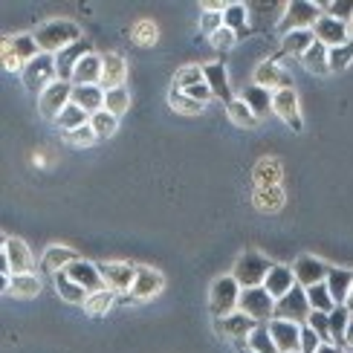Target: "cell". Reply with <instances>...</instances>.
I'll use <instances>...</instances> for the list:
<instances>
[{"mask_svg":"<svg viewBox=\"0 0 353 353\" xmlns=\"http://www.w3.org/2000/svg\"><path fill=\"white\" fill-rule=\"evenodd\" d=\"M32 35H35V41H38V47H41L43 55H58L61 50L72 47V43L84 41L81 29L72 21H47V23H41Z\"/></svg>","mask_w":353,"mask_h":353,"instance_id":"cell-1","label":"cell"},{"mask_svg":"<svg viewBox=\"0 0 353 353\" xmlns=\"http://www.w3.org/2000/svg\"><path fill=\"white\" fill-rule=\"evenodd\" d=\"M321 14H325V9L316 0H292V3L284 6V18L278 23V29L284 35L299 32V29H313L321 21Z\"/></svg>","mask_w":353,"mask_h":353,"instance_id":"cell-2","label":"cell"},{"mask_svg":"<svg viewBox=\"0 0 353 353\" xmlns=\"http://www.w3.org/2000/svg\"><path fill=\"white\" fill-rule=\"evenodd\" d=\"M275 267V263L267 258V255H261V252H243L241 258H238V263H234V281H238L243 290H249V287H263V281H267V275H270V270Z\"/></svg>","mask_w":353,"mask_h":353,"instance_id":"cell-3","label":"cell"},{"mask_svg":"<svg viewBox=\"0 0 353 353\" xmlns=\"http://www.w3.org/2000/svg\"><path fill=\"white\" fill-rule=\"evenodd\" d=\"M241 292L243 287L234 281V275H220L217 281L212 284V316L214 319H226L232 313H238V307H241Z\"/></svg>","mask_w":353,"mask_h":353,"instance_id":"cell-4","label":"cell"},{"mask_svg":"<svg viewBox=\"0 0 353 353\" xmlns=\"http://www.w3.org/2000/svg\"><path fill=\"white\" fill-rule=\"evenodd\" d=\"M313 307L307 301V290L304 287H292L284 299L275 301V316L278 321H292V325H307V319H310Z\"/></svg>","mask_w":353,"mask_h":353,"instance_id":"cell-5","label":"cell"},{"mask_svg":"<svg viewBox=\"0 0 353 353\" xmlns=\"http://www.w3.org/2000/svg\"><path fill=\"white\" fill-rule=\"evenodd\" d=\"M23 87L26 90H32V93H43L50 84H55V81H61L58 79V67H55V55H38L35 61H29L26 64V70H23Z\"/></svg>","mask_w":353,"mask_h":353,"instance_id":"cell-6","label":"cell"},{"mask_svg":"<svg viewBox=\"0 0 353 353\" xmlns=\"http://www.w3.org/2000/svg\"><path fill=\"white\" fill-rule=\"evenodd\" d=\"M241 313L252 316L258 325H270L272 316H275V299L270 296L263 287H249L241 292Z\"/></svg>","mask_w":353,"mask_h":353,"instance_id":"cell-7","label":"cell"},{"mask_svg":"<svg viewBox=\"0 0 353 353\" xmlns=\"http://www.w3.org/2000/svg\"><path fill=\"white\" fill-rule=\"evenodd\" d=\"M0 258H6V272L9 275H29V272H35L32 249H29L26 241H21V238H3Z\"/></svg>","mask_w":353,"mask_h":353,"instance_id":"cell-8","label":"cell"},{"mask_svg":"<svg viewBox=\"0 0 353 353\" xmlns=\"http://www.w3.org/2000/svg\"><path fill=\"white\" fill-rule=\"evenodd\" d=\"M137 270L134 263H128V261H105V263H99V272L101 278H105V287L113 290L116 296H125V292H130V287H134L137 281Z\"/></svg>","mask_w":353,"mask_h":353,"instance_id":"cell-9","label":"cell"},{"mask_svg":"<svg viewBox=\"0 0 353 353\" xmlns=\"http://www.w3.org/2000/svg\"><path fill=\"white\" fill-rule=\"evenodd\" d=\"M70 101H72V84L70 81H55L38 96V110H41L43 119L55 122Z\"/></svg>","mask_w":353,"mask_h":353,"instance_id":"cell-10","label":"cell"},{"mask_svg":"<svg viewBox=\"0 0 353 353\" xmlns=\"http://www.w3.org/2000/svg\"><path fill=\"white\" fill-rule=\"evenodd\" d=\"M327 263L316 258V255H299L296 261H292V272H296V284L310 290L316 284H325L327 281Z\"/></svg>","mask_w":353,"mask_h":353,"instance_id":"cell-11","label":"cell"},{"mask_svg":"<svg viewBox=\"0 0 353 353\" xmlns=\"http://www.w3.org/2000/svg\"><path fill=\"white\" fill-rule=\"evenodd\" d=\"M214 327L220 336H226V339H232L234 345H241L249 339V333H252L258 327V321L252 316H246V313H232L226 319H214Z\"/></svg>","mask_w":353,"mask_h":353,"instance_id":"cell-12","label":"cell"},{"mask_svg":"<svg viewBox=\"0 0 353 353\" xmlns=\"http://www.w3.org/2000/svg\"><path fill=\"white\" fill-rule=\"evenodd\" d=\"M272 113L281 122H287L292 130H296V134L304 128L301 125V113H299V93L292 90V87H290V90H275L272 93Z\"/></svg>","mask_w":353,"mask_h":353,"instance_id":"cell-13","label":"cell"},{"mask_svg":"<svg viewBox=\"0 0 353 353\" xmlns=\"http://www.w3.org/2000/svg\"><path fill=\"white\" fill-rule=\"evenodd\" d=\"M313 32H316V41H321L327 50H336V47H342V43L353 41L350 38V23L336 21V18H330V14H321V21L313 26Z\"/></svg>","mask_w":353,"mask_h":353,"instance_id":"cell-14","label":"cell"},{"mask_svg":"<svg viewBox=\"0 0 353 353\" xmlns=\"http://www.w3.org/2000/svg\"><path fill=\"white\" fill-rule=\"evenodd\" d=\"M267 327H270L272 339H275L278 353H299V350H301V325H292V321H278V319H272Z\"/></svg>","mask_w":353,"mask_h":353,"instance_id":"cell-15","label":"cell"},{"mask_svg":"<svg viewBox=\"0 0 353 353\" xmlns=\"http://www.w3.org/2000/svg\"><path fill=\"white\" fill-rule=\"evenodd\" d=\"M64 272H67L79 287H84L87 292H101V290H108V287H105V278H101V272H99V263H90V261L81 258V261H76V263H70Z\"/></svg>","mask_w":353,"mask_h":353,"instance_id":"cell-16","label":"cell"},{"mask_svg":"<svg viewBox=\"0 0 353 353\" xmlns=\"http://www.w3.org/2000/svg\"><path fill=\"white\" fill-rule=\"evenodd\" d=\"M255 84L263 87V90H290L292 87V79L290 72L278 67V61H261L255 67Z\"/></svg>","mask_w":353,"mask_h":353,"instance_id":"cell-17","label":"cell"},{"mask_svg":"<svg viewBox=\"0 0 353 353\" xmlns=\"http://www.w3.org/2000/svg\"><path fill=\"white\" fill-rule=\"evenodd\" d=\"M163 287H165V278L159 275L157 270L139 267L137 270V281H134V287H130V296H134L137 301H148V299L159 296V290Z\"/></svg>","mask_w":353,"mask_h":353,"instance_id":"cell-18","label":"cell"},{"mask_svg":"<svg viewBox=\"0 0 353 353\" xmlns=\"http://www.w3.org/2000/svg\"><path fill=\"white\" fill-rule=\"evenodd\" d=\"M87 52H93L90 50V43L87 41H79V43H72V47H67V50H61L55 55V67H58V79L61 81H70L72 84V72H76V67H79V61L87 55Z\"/></svg>","mask_w":353,"mask_h":353,"instance_id":"cell-19","label":"cell"},{"mask_svg":"<svg viewBox=\"0 0 353 353\" xmlns=\"http://www.w3.org/2000/svg\"><path fill=\"white\" fill-rule=\"evenodd\" d=\"M292 287H299L296 272H292V267H284V263H275V267L270 270V275H267V281H263V290H267L275 301L284 299Z\"/></svg>","mask_w":353,"mask_h":353,"instance_id":"cell-20","label":"cell"},{"mask_svg":"<svg viewBox=\"0 0 353 353\" xmlns=\"http://www.w3.org/2000/svg\"><path fill=\"white\" fill-rule=\"evenodd\" d=\"M101 70H105V58L96 52H87L76 72H72V87H87V84H101Z\"/></svg>","mask_w":353,"mask_h":353,"instance_id":"cell-21","label":"cell"},{"mask_svg":"<svg viewBox=\"0 0 353 353\" xmlns=\"http://www.w3.org/2000/svg\"><path fill=\"white\" fill-rule=\"evenodd\" d=\"M203 72H205V84L212 87L214 99H220L223 105H232L234 96H232V84H229V72H226V67L220 64V61H214V64H205Z\"/></svg>","mask_w":353,"mask_h":353,"instance_id":"cell-22","label":"cell"},{"mask_svg":"<svg viewBox=\"0 0 353 353\" xmlns=\"http://www.w3.org/2000/svg\"><path fill=\"white\" fill-rule=\"evenodd\" d=\"M76 261H81L76 249H70V246H64V243H52V246L43 249L41 267L47 270V272H64L70 263H76Z\"/></svg>","mask_w":353,"mask_h":353,"instance_id":"cell-23","label":"cell"},{"mask_svg":"<svg viewBox=\"0 0 353 353\" xmlns=\"http://www.w3.org/2000/svg\"><path fill=\"white\" fill-rule=\"evenodd\" d=\"M325 284H327V290H330V296H333L336 307H342V304H347V299H350L353 272H350V270H342V267H330Z\"/></svg>","mask_w":353,"mask_h":353,"instance_id":"cell-24","label":"cell"},{"mask_svg":"<svg viewBox=\"0 0 353 353\" xmlns=\"http://www.w3.org/2000/svg\"><path fill=\"white\" fill-rule=\"evenodd\" d=\"M241 101H246V108L255 113V119H267L272 113V90H263L258 84H249L246 90L241 93Z\"/></svg>","mask_w":353,"mask_h":353,"instance_id":"cell-25","label":"cell"},{"mask_svg":"<svg viewBox=\"0 0 353 353\" xmlns=\"http://www.w3.org/2000/svg\"><path fill=\"white\" fill-rule=\"evenodd\" d=\"M72 105H79L84 113L96 116L99 110H105V90L99 84H87V87H72Z\"/></svg>","mask_w":353,"mask_h":353,"instance_id":"cell-26","label":"cell"},{"mask_svg":"<svg viewBox=\"0 0 353 353\" xmlns=\"http://www.w3.org/2000/svg\"><path fill=\"white\" fill-rule=\"evenodd\" d=\"M105 58V70H101V90H116V87H125V76H128V64L122 55H101Z\"/></svg>","mask_w":353,"mask_h":353,"instance_id":"cell-27","label":"cell"},{"mask_svg":"<svg viewBox=\"0 0 353 353\" xmlns=\"http://www.w3.org/2000/svg\"><path fill=\"white\" fill-rule=\"evenodd\" d=\"M6 292L12 299H35L41 292V278L35 272L29 275H12L6 281Z\"/></svg>","mask_w":353,"mask_h":353,"instance_id":"cell-28","label":"cell"},{"mask_svg":"<svg viewBox=\"0 0 353 353\" xmlns=\"http://www.w3.org/2000/svg\"><path fill=\"white\" fill-rule=\"evenodd\" d=\"M3 47H6V50H12L14 55L21 58L23 64L35 61V58L41 55V47H38V41H35V35H32V32H26V35H12V38H6V41H3Z\"/></svg>","mask_w":353,"mask_h":353,"instance_id":"cell-29","label":"cell"},{"mask_svg":"<svg viewBox=\"0 0 353 353\" xmlns=\"http://www.w3.org/2000/svg\"><path fill=\"white\" fill-rule=\"evenodd\" d=\"M301 64L313 72V76H327L330 72V50L321 41H316L310 50L301 55Z\"/></svg>","mask_w":353,"mask_h":353,"instance_id":"cell-30","label":"cell"},{"mask_svg":"<svg viewBox=\"0 0 353 353\" xmlns=\"http://www.w3.org/2000/svg\"><path fill=\"white\" fill-rule=\"evenodd\" d=\"M55 290L67 304H81V307H84L87 296H90V292H87L84 287H79L67 272H55Z\"/></svg>","mask_w":353,"mask_h":353,"instance_id":"cell-31","label":"cell"},{"mask_svg":"<svg viewBox=\"0 0 353 353\" xmlns=\"http://www.w3.org/2000/svg\"><path fill=\"white\" fill-rule=\"evenodd\" d=\"M316 43V32L313 29H299V32H290V35H284L281 38V50L287 52V55H304L307 50H310Z\"/></svg>","mask_w":353,"mask_h":353,"instance_id":"cell-32","label":"cell"},{"mask_svg":"<svg viewBox=\"0 0 353 353\" xmlns=\"http://www.w3.org/2000/svg\"><path fill=\"white\" fill-rule=\"evenodd\" d=\"M246 14H249L246 3H229V6L223 9V26L232 29V32L238 35V38L249 35V29H246Z\"/></svg>","mask_w":353,"mask_h":353,"instance_id":"cell-33","label":"cell"},{"mask_svg":"<svg viewBox=\"0 0 353 353\" xmlns=\"http://www.w3.org/2000/svg\"><path fill=\"white\" fill-rule=\"evenodd\" d=\"M55 125L61 128V134H70V130H76V128H84V125H90V113H84L79 105H70L61 110V116L55 119Z\"/></svg>","mask_w":353,"mask_h":353,"instance_id":"cell-34","label":"cell"},{"mask_svg":"<svg viewBox=\"0 0 353 353\" xmlns=\"http://www.w3.org/2000/svg\"><path fill=\"white\" fill-rule=\"evenodd\" d=\"M116 292L113 290H101V292H90V296H87V301H84V313L87 316H93V319H99V316H105L110 307L116 304Z\"/></svg>","mask_w":353,"mask_h":353,"instance_id":"cell-35","label":"cell"},{"mask_svg":"<svg viewBox=\"0 0 353 353\" xmlns=\"http://www.w3.org/2000/svg\"><path fill=\"white\" fill-rule=\"evenodd\" d=\"M130 108V93L128 87H116V90H105V110L113 113L116 119H122Z\"/></svg>","mask_w":353,"mask_h":353,"instance_id":"cell-36","label":"cell"},{"mask_svg":"<svg viewBox=\"0 0 353 353\" xmlns=\"http://www.w3.org/2000/svg\"><path fill=\"white\" fill-rule=\"evenodd\" d=\"M246 347H249V350H255V353H278L275 339H272V333H270L267 325H258L252 333H249Z\"/></svg>","mask_w":353,"mask_h":353,"instance_id":"cell-37","label":"cell"},{"mask_svg":"<svg viewBox=\"0 0 353 353\" xmlns=\"http://www.w3.org/2000/svg\"><path fill=\"white\" fill-rule=\"evenodd\" d=\"M168 105H171V110H176V113H183V116H197V113H203V108H205V105H200V101H194V99H191L188 93H183V90H176V87H171Z\"/></svg>","mask_w":353,"mask_h":353,"instance_id":"cell-38","label":"cell"},{"mask_svg":"<svg viewBox=\"0 0 353 353\" xmlns=\"http://www.w3.org/2000/svg\"><path fill=\"white\" fill-rule=\"evenodd\" d=\"M205 81V72H203V67H197V64H188V67H180L176 70V76H174V87L176 90H191V87H197V84H203Z\"/></svg>","mask_w":353,"mask_h":353,"instance_id":"cell-39","label":"cell"},{"mask_svg":"<svg viewBox=\"0 0 353 353\" xmlns=\"http://www.w3.org/2000/svg\"><path fill=\"white\" fill-rule=\"evenodd\" d=\"M350 310L342 304V307H336V310L330 313V336H333V345H339V347H345V330H347V325H350Z\"/></svg>","mask_w":353,"mask_h":353,"instance_id":"cell-40","label":"cell"},{"mask_svg":"<svg viewBox=\"0 0 353 353\" xmlns=\"http://www.w3.org/2000/svg\"><path fill=\"white\" fill-rule=\"evenodd\" d=\"M307 301H310V307H313V310H319V313H333L336 310V301L330 296L327 284H316V287L307 290Z\"/></svg>","mask_w":353,"mask_h":353,"instance_id":"cell-41","label":"cell"},{"mask_svg":"<svg viewBox=\"0 0 353 353\" xmlns=\"http://www.w3.org/2000/svg\"><path fill=\"white\" fill-rule=\"evenodd\" d=\"M226 116L238 125V128H258V119H255V113L246 108V101L241 99H234L232 105H226Z\"/></svg>","mask_w":353,"mask_h":353,"instance_id":"cell-42","label":"cell"},{"mask_svg":"<svg viewBox=\"0 0 353 353\" xmlns=\"http://www.w3.org/2000/svg\"><path fill=\"white\" fill-rule=\"evenodd\" d=\"M90 128L96 130L99 139H108V137H113L116 130H119V119H116L113 113H108V110H99L96 116H90Z\"/></svg>","mask_w":353,"mask_h":353,"instance_id":"cell-43","label":"cell"},{"mask_svg":"<svg viewBox=\"0 0 353 353\" xmlns=\"http://www.w3.org/2000/svg\"><path fill=\"white\" fill-rule=\"evenodd\" d=\"M307 327L316 330V336H319V339L325 342V345H333V336H330V313L313 310L310 319H307Z\"/></svg>","mask_w":353,"mask_h":353,"instance_id":"cell-44","label":"cell"},{"mask_svg":"<svg viewBox=\"0 0 353 353\" xmlns=\"http://www.w3.org/2000/svg\"><path fill=\"white\" fill-rule=\"evenodd\" d=\"M67 145H72V148H90V145L99 139L96 137V130L90 125H84V128H76V130H70V134H61Z\"/></svg>","mask_w":353,"mask_h":353,"instance_id":"cell-45","label":"cell"},{"mask_svg":"<svg viewBox=\"0 0 353 353\" xmlns=\"http://www.w3.org/2000/svg\"><path fill=\"white\" fill-rule=\"evenodd\" d=\"M157 38H159V32H157L154 21H137L134 23V41L139 43V47H154Z\"/></svg>","mask_w":353,"mask_h":353,"instance_id":"cell-46","label":"cell"},{"mask_svg":"<svg viewBox=\"0 0 353 353\" xmlns=\"http://www.w3.org/2000/svg\"><path fill=\"white\" fill-rule=\"evenodd\" d=\"M350 61H353V41H347V43H342V47L330 50V72H342V70H347Z\"/></svg>","mask_w":353,"mask_h":353,"instance_id":"cell-47","label":"cell"},{"mask_svg":"<svg viewBox=\"0 0 353 353\" xmlns=\"http://www.w3.org/2000/svg\"><path fill=\"white\" fill-rule=\"evenodd\" d=\"M321 9H325V14H330V18L342 23L353 21V0H333V3H321Z\"/></svg>","mask_w":353,"mask_h":353,"instance_id":"cell-48","label":"cell"},{"mask_svg":"<svg viewBox=\"0 0 353 353\" xmlns=\"http://www.w3.org/2000/svg\"><path fill=\"white\" fill-rule=\"evenodd\" d=\"M220 29H223V12H203L200 18V32L203 35H217Z\"/></svg>","mask_w":353,"mask_h":353,"instance_id":"cell-49","label":"cell"},{"mask_svg":"<svg viewBox=\"0 0 353 353\" xmlns=\"http://www.w3.org/2000/svg\"><path fill=\"white\" fill-rule=\"evenodd\" d=\"M209 41H212V47H214L217 52H229V50H234V43H238V35H234L232 29L223 26V29H220L217 35H212Z\"/></svg>","mask_w":353,"mask_h":353,"instance_id":"cell-50","label":"cell"},{"mask_svg":"<svg viewBox=\"0 0 353 353\" xmlns=\"http://www.w3.org/2000/svg\"><path fill=\"white\" fill-rule=\"evenodd\" d=\"M321 345H325V342H321L319 339V336H316V330H310V327H301V350L299 353H316Z\"/></svg>","mask_w":353,"mask_h":353,"instance_id":"cell-51","label":"cell"},{"mask_svg":"<svg viewBox=\"0 0 353 353\" xmlns=\"http://www.w3.org/2000/svg\"><path fill=\"white\" fill-rule=\"evenodd\" d=\"M191 99H194V101H200V105H205V101H212L214 99V93H212V87L209 84H197V87H191V90H185Z\"/></svg>","mask_w":353,"mask_h":353,"instance_id":"cell-52","label":"cell"},{"mask_svg":"<svg viewBox=\"0 0 353 353\" xmlns=\"http://www.w3.org/2000/svg\"><path fill=\"white\" fill-rule=\"evenodd\" d=\"M3 67H6L9 72H21V76H23V70H26V64H23L12 50H6V47H3Z\"/></svg>","mask_w":353,"mask_h":353,"instance_id":"cell-53","label":"cell"},{"mask_svg":"<svg viewBox=\"0 0 353 353\" xmlns=\"http://www.w3.org/2000/svg\"><path fill=\"white\" fill-rule=\"evenodd\" d=\"M200 6H203L205 12H223V9L229 6V3H209V0H203V3H200Z\"/></svg>","mask_w":353,"mask_h":353,"instance_id":"cell-54","label":"cell"},{"mask_svg":"<svg viewBox=\"0 0 353 353\" xmlns=\"http://www.w3.org/2000/svg\"><path fill=\"white\" fill-rule=\"evenodd\" d=\"M345 350H353V319H350V325L345 330Z\"/></svg>","mask_w":353,"mask_h":353,"instance_id":"cell-55","label":"cell"},{"mask_svg":"<svg viewBox=\"0 0 353 353\" xmlns=\"http://www.w3.org/2000/svg\"><path fill=\"white\" fill-rule=\"evenodd\" d=\"M316 353H347L345 347H339V345H321Z\"/></svg>","mask_w":353,"mask_h":353,"instance_id":"cell-56","label":"cell"},{"mask_svg":"<svg viewBox=\"0 0 353 353\" xmlns=\"http://www.w3.org/2000/svg\"><path fill=\"white\" fill-rule=\"evenodd\" d=\"M234 347H238V353H255V350H249V347H246V342H241V345H234Z\"/></svg>","mask_w":353,"mask_h":353,"instance_id":"cell-57","label":"cell"},{"mask_svg":"<svg viewBox=\"0 0 353 353\" xmlns=\"http://www.w3.org/2000/svg\"><path fill=\"white\" fill-rule=\"evenodd\" d=\"M345 307H347L350 316H353V290H350V299H347V304H345Z\"/></svg>","mask_w":353,"mask_h":353,"instance_id":"cell-58","label":"cell"},{"mask_svg":"<svg viewBox=\"0 0 353 353\" xmlns=\"http://www.w3.org/2000/svg\"><path fill=\"white\" fill-rule=\"evenodd\" d=\"M350 38H353V21H350Z\"/></svg>","mask_w":353,"mask_h":353,"instance_id":"cell-59","label":"cell"},{"mask_svg":"<svg viewBox=\"0 0 353 353\" xmlns=\"http://www.w3.org/2000/svg\"><path fill=\"white\" fill-rule=\"evenodd\" d=\"M347 353H353V350H347Z\"/></svg>","mask_w":353,"mask_h":353,"instance_id":"cell-60","label":"cell"}]
</instances>
